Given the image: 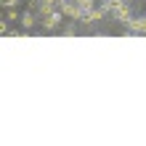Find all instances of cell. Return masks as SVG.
I'll return each instance as SVG.
<instances>
[{
  "label": "cell",
  "mask_w": 146,
  "mask_h": 146,
  "mask_svg": "<svg viewBox=\"0 0 146 146\" xmlns=\"http://www.w3.org/2000/svg\"><path fill=\"white\" fill-rule=\"evenodd\" d=\"M133 16H135L133 5H130V3H125V0H122V3H117V5H114V11L109 13V19L114 21V24H127V21L133 19Z\"/></svg>",
  "instance_id": "1"
},
{
  "label": "cell",
  "mask_w": 146,
  "mask_h": 146,
  "mask_svg": "<svg viewBox=\"0 0 146 146\" xmlns=\"http://www.w3.org/2000/svg\"><path fill=\"white\" fill-rule=\"evenodd\" d=\"M64 19H66V16H64L61 11H53L50 16H45L40 24H42V29H45V32H56V29L64 27Z\"/></svg>",
  "instance_id": "2"
},
{
  "label": "cell",
  "mask_w": 146,
  "mask_h": 146,
  "mask_svg": "<svg viewBox=\"0 0 146 146\" xmlns=\"http://www.w3.org/2000/svg\"><path fill=\"white\" fill-rule=\"evenodd\" d=\"M125 27L130 29L133 35H146V13H143V16H141V13H135L133 19L125 24Z\"/></svg>",
  "instance_id": "3"
},
{
  "label": "cell",
  "mask_w": 146,
  "mask_h": 146,
  "mask_svg": "<svg viewBox=\"0 0 146 146\" xmlns=\"http://www.w3.org/2000/svg\"><path fill=\"white\" fill-rule=\"evenodd\" d=\"M40 21H42L40 16H37L35 11H29V8H27V11L21 13V21H19V24H21V29H27V32H32V29H35V27H37Z\"/></svg>",
  "instance_id": "4"
},
{
  "label": "cell",
  "mask_w": 146,
  "mask_h": 146,
  "mask_svg": "<svg viewBox=\"0 0 146 146\" xmlns=\"http://www.w3.org/2000/svg\"><path fill=\"white\" fill-rule=\"evenodd\" d=\"M77 32H80V21H74V19H69V21L61 27V35H64V37H74Z\"/></svg>",
  "instance_id": "5"
},
{
  "label": "cell",
  "mask_w": 146,
  "mask_h": 146,
  "mask_svg": "<svg viewBox=\"0 0 146 146\" xmlns=\"http://www.w3.org/2000/svg\"><path fill=\"white\" fill-rule=\"evenodd\" d=\"M74 5L80 8V13H88V11H93L98 3H96V0H74Z\"/></svg>",
  "instance_id": "6"
},
{
  "label": "cell",
  "mask_w": 146,
  "mask_h": 146,
  "mask_svg": "<svg viewBox=\"0 0 146 146\" xmlns=\"http://www.w3.org/2000/svg\"><path fill=\"white\" fill-rule=\"evenodd\" d=\"M5 19L11 21V24H13V21H21V13H19V8H5Z\"/></svg>",
  "instance_id": "7"
},
{
  "label": "cell",
  "mask_w": 146,
  "mask_h": 146,
  "mask_svg": "<svg viewBox=\"0 0 146 146\" xmlns=\"http://www.w3.org/2000/svg\"><path fill=\"white\" fill-rule=\"evenodd\" d=\"M8 24H11L8 19H3V21H0V35H11V27H8Z\"/></svg>",
  "instance_id": "8"
},
{
  "label": "cell",
  "mask_w": 146,
  "mask_h": 146,
  "mask_svg": "<svg viewBox=\"0 0 146 146\" xmlns=\"http://www.w3.org/2000/svg\"><path fill=\"white\" fill-rule=\"evenodd\" d=\"M21 0H3V8H16Z\"/></svg>",
  "instance_id": "9"
},
{
  "label": "cell",
  "mask_w": 146,
  "mask_h": 146,
  "mask_svg": "<svg viewBox=\"0 0 146 146\" xmlns=\"http://www.w3.org/2000/svg\"><path fill=\"white\" fill-rule=\"evenodd\" d=\"M125 3H135V0H125Z\"/></svg>",
  "instance_id": "10"
},
{
  "label": "cell",
  "mask_w": 146,
  "mask_h": 146,
  "mask_svg": "<svg viewBox=\"0 0 146 146\" xmlns=\"http://www.w3.org/2000/svg\"><path fill=\"white\" fill-rule=\"evenodd\" d=\"M96 3H104V0H96Z\"/></svg>",
  "instance_id": "11"
}]
</instances>
